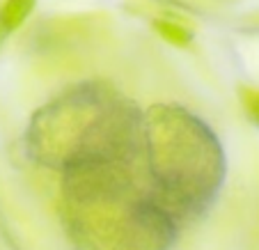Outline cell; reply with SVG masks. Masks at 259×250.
<instances>
[{
    "mask_svg": "<svg viewBox=\"0 0 259 250\" xmlns=\"http://www.w3.org/2000/svg\"><path fill=\"white\" fill-rule=\"evenodd\" d=\"M34 7H37V0H3V5H0V21L5 23V28L10 32H14V30H19L30 19Z\"/></svg>",
    "mask_w": 259,
    "mask_h": 250,
    "instance_id": "obj_5",
    "label": "cell"
},
{
    "mask_svg": "<svg viewBox=\"0 0 259 250\" xmlns=\"http://www.w3.org/2000/svg\"><path fill=\"white\" fill-rule=\"evenodd\" d=\"M154 30L158 32V37L163 41L177 46V49H184V46L193 44V30L188 25H184L181 21L161 16V19H154Z\"/></svg>",
    "mask_w": 259,
    "mask_h": 250,
    "instance_id": "obj_4",
    "label": "cell"
},
{
    "mask_svg": "<svg viewBox=\"0 0 259 250\" xmlns=\"http://www.w3.org/2000/svg\"><path fill=\"white\" fill-rule=\"evenodd\" d=\"M10 34H12V32H10V30H7V28H5V23L0 21V46H3V41H5L7 37H10Z\"/></svg>",
    "mask_w": 259,
    "mask_h": 250,
    "instance_id": "obj_7",
    "label": "cell"
},
{
    "mask_svg": "<svg viewBox=\"0 0 259 250\" xmlns=\"http://www.w3.org/2000/svg\"><path fill=\"white\" fill-rule=\"evenodd\" d=\"M25 147L37 163L58 172L133 163L142 154V113L113 85L83 80L32 115Z\"/></svg>",
    "mask_w": 259,
    "mask_h": 250,
    "instance_id": "obj_2",
    "label": "cell"
},
{
    "mask_svg": "<svg viewBox=\"0 0 259 250\" xmlns=\"http://www.w3.org/2000/svg\"><path fill=\"white\" fill-rule=\"evenodd\" d=\"M142 154L149 184L177 221L204 214L225 182V152L197 115L156 103L142 115Z\"/></svg>",
    "mask_w": 259,
    "mask_h": 250,
    "instance_id": "obj_3",
    "label": "cell"
},
{
    "mask_svg": "<svg viewBox=\"0 0 259 250\" xmlns=\"http://www.w3.org/2000/svg\"><path fill=\"white\" fill-rule=\"evenodd\" d=\"M241 103L245 108V115L250 117V122L259 127V90L254 88H241Z\"/></svg>",
    "mask_w": 259,
    "mask_h": 250,
    "instance_id": "obj_6",
    "label": "cell"
},
{
    "mask_svg": "<svg viewBox=\"0 0 259 250\" xmlns=\"http://www.w3.org/2000/svg\"><path fill=\"white\" fill-rule=\"evenodd\" d=\"M133 163L62 172V223L76 250H170L179 221Z\"/></svg>",
    "mask_w": 259,
    "mask_h": 250,
    "instance_id": "obj_1",
    "label": "cell"
}]
</instances>
